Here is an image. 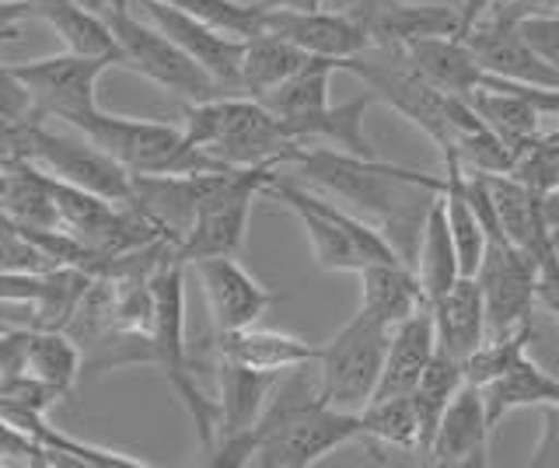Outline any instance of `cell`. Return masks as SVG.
Instances as JSON below:
<instances>
[{"mask_svg": "<svg viewBox=\"0 0 559 468\" xmlns=\"http://www.w3.org/2000/svg\"><path fill=\"white\" fill-rule=\"evenodd\" d=\"M67 127H74L95 147H102L130 176H197V171L231 168L192 147L182 127L157 123V119H133L95 109Z\"/></svg>", "mask_w": 559, "mask_h": 468, "instance_id": "cell-5", "label": "cell"}, {"mask_svg": "<svg viewBox=\"0 0 559 468\" xmlns=\"http://www.w3.org/2000/svg\"><path fill=\"white\" fill-rule=\"evenodd\" d=\"M489 437H493V427L486 420L483 388L465 381L437 423L424 461L437 468H486Z\"/></svg>", "mask_w": 559, "mask_h": 468, "instance_id": "cell-17", "label": "cell"}, {"mask_svg": "<svg viewBox=\"0 0 559 468\" xmlns=\"http://www.w3.org/2000/svg\"><path fill=\"white\" fill-rule=\"evenodd\" d=\"M416 280L424 287L427 308L444 298L448 287L459 280V255H454V241L448 231V217H444V203L441 193H433L427 203L424 224H419V238H416Z\"/></svg>", "mask_w": 559, "mask_h": 468, "instance_id": "cell-28", "label": "cell"}, {"mask_svg": "<svg viewBox=\"0 0 559 468\" xmlns=\"http://www.w3.org/2000/svg\"><path fill=\"white\" fill-rule=\"evenodd\" d=\"M182 133L192 147H200L221 165H280L290 158L294 141L284 123L249 95H214L203 101H186Z\"/></svg>", "mask_w": 559, "mask_h": 468, "instance_id": "cell-3", "label": "cell"}, {"mask_svg": "<svg viewBox=\"0 0 559 468\" xmlns=\"http://www.w3.org/2000/svg\"><path fill=\"white\" fill-rule=\"evenodd\" d=\"M374 106V95H360L354 101H343V106H329L284 123L287 136L294 144H311V141H329L346 154H357V158H378L374 144L367 141L364 133V116Z\"/></svg>", "mask_w": 559, "mask_h": 468, "instance_id": "cell-27", "label": "cell"}, {"mask_svg": "<svg viewBox=\"0 0 559 468\" xmlns=\"http://www.w3.org/2000/svg\"><path fill=\"white\" fill-rule=\"evenodd\" d=\"M532 468H559V406H542V437L528 458Z\"/></svg>", "mask_w": 559, "mask_h": 468, "instance_id": "cell-41", "label": "cell"}, {"mask_svg": "<svg viewBox=\"0 0 559 468\" xmlns=\"http://www.w3.org/2000/svg\"><path fill=\"white\" fill-rule=\"evenodd\" d=\"M518 36L532 53L559 74V14H524L518 19Z\"/></svg>", "mask_w": 559, "mask_h": 468, "instance_id": "cell-38", "label": "cell"}, {"mask_svg": "<svg viewBox=\"0 0 559 468\" xmlns=\"http://www.w3.org/2000/svg\"><path fill=\"white\" fill-rule=\"evenodd\" d=\"M0 4H28V8H32L35 0H0Z\"/></svg>", "mask_w": 559, "mask_h": 468, "instance_id": "cell-50", "label": "cell"}, {"mask_svg": "<svg viewBox=\"0 0 559 468\" xmlns=\"http://www.w3.org/2000/svg\"><path fill=\"white\" fill-rule=\"evenodd\" d=\"M433 350H437V336H433L430 308L416 311V315L392 325L389 350H384V363H381V377H378V388H374L371 398L409 395L413 385H416V377L424 374V368L430 363Z\"/></svg>", "mask_w": 559, "mask_h": 468, "instance_id": "cell-23", "label": "cell"}, {"mask_svg": "<svg viewBox=\"0 0 559 468\" xmlns=\"http://www.w3.org/2000/svg\"><path fill=\"white\" fill-rule=\"evenodd\" d=\"M462 39L468 43L472 53H476V60L486 74L503 77V81L559 88V74L549 63H542L528 46H524V39L518 36V19L514 14H507L500 4L489 8Z\"/></svg>", "mask_w": 559, "mask_h": 468, "instance_id": "cell-16", "label": "cell"}, {"mask_svg": "<svg viewBox=\"0 0 559 468\" xmlns=\"http://www.w3.org/2000/svg\"><path fill=\"white\" fill-rule=\"evenodd\" d=\"M84 368V350L63 328H28L25 336V374L43 381L63 398L74 392L78 374Z\"/></svg>", "mask_w": 559, "mask_h": 468, "instance_id": "cell-30", "label": "cell"}, {"mask_svg": "<svg viewBox=\"0 0 559 468\" xmlns=\"http://www.w3.org/2000/svg\"><path fill=\"white\" fill-rule=\"evenodd\" d=\"M262 32L270 36L287 39L308 57H325V60H346L357 57L364 49H371L364 25L343 11H325V8H311V11H290V8H262Z\"/></svg>", "mask_w": 559, "mask_h": 468, "instance_id": "cell-14", "label": "cell"}, {"mask_svg": "<svg viewBox=\"0 0 559 468\" xmlns=\"http://www.w3.org/2000/svg\"><path fill=\"white\" fill-rule=\"evenodd\" d=\"M109 60L84 57V53H60L28 63H14V74L32 95L35 119H74L98 109V81L109 71Z\"/></svg>", "mask_w": 559, "mask_h": 468, "instance_id": "cell-11", "label": "cell"}, {"mask_svg": "<svg viewBox=\"0 0 559 468\" xmlns=\"http://www.w3.org/2000/svg\"><path fill=\"white\" fill-rule=\"evenodd\" d=\"M32 14L57 32L70 53L102 57L112 67L119 63V49H116L109 25H105L102 14L92 4H84V0H35Z\"/></svg>", "mask_w": 559, "mask_h": 468, "instance_id": "cell-26", "label": "cell"}, {"mask_svg": "<svg viewBox=\"0 0 559 468\" xmlns=\"http://www.w3.org/2000/svg\"><path fill=\"white\" fill-rule=\"evenodd\" d=\"M462 385H465L462 360H454V357H448L441 350H433L430 363L424 368V374L416 377V385L409 392L416 420H419V455H427V447L433 441V430H437V423H441L448 403H451L454 392H459Z\"/></svg>", "mask_w": 559, "mask_h": 468, "instance_id": "cell-32", "label": "cell"}, {"mask_svg": "<svg viewBox=\"0 0 559 468\" xmlns=\"http://www.w3.org/2000/svg\"><path fill=\"white\" fill-rule=\"evenodd\" d=\"M57 263L22 231V224L0 214V273H43Z\"/></svg>", "mask_w": 559, "mask_h": 468, "instance_id": "cell-37", "label": "cell"}, {"mask_svg": "<svg viewBox=\"0 0 559 468\" xmlns=\"http://www.w3.org/2000/svg\"><path fill=\"white\" fill-rule=\"evenodd\" d=\"M259 8H290V11H311V8H325V0H255Z\"/></svg>", "mask_w": 559, "mask_h": 468, "instance_id": "cell-47", "label": "cell"}, {"mask_svg": "<svg viewBox=\"0 0 559 468\" xmlns=\"http://www.w3.org/2000/svg\"><path fill=\"white\" fill-rule=\"evenodd\" d=\"M25 336L28 328H4L0 333V385L25 374Z\"/></svg>", "mask_w": 559, "mask_h": 468, "instance_id": "cell-43", "label": "cell"}, {"mask_svg": "<svg viewBox=\"0 0 559 468\" xmlns=\"http://www.w3.org/2000/svg\"><path fill=\"white\" fill-rule=\"evenodd\" d=\"M556 196H559V185H556Z\"/></svg>", "mask_w": 559, "mask_h": 468, "instance_id": "cell-51", "label": "cell"}, {"mask_svg": "<svg viewBox=\"0 0 559 468\" xmlns=\"http://www.w3.org/2000/svg\"><path fill=\"white\" fill-rule=\"evenodd\" d=\"M17 154L49 171L52 179L109 203H130L133 196V176L119 161H112L87 136H67L43 127V119H28L17 127Z\"/></svg>", "mask_w": 559, "mask_h": 468, "instance_id": "cell-10", "label": "cell"}, {"mask_svg": "<svg viewBox=\"0 0 559 468\" xmlns=\"http://www.w3.org/2000/svg\"><path fill=\"white\" fill-rule=\"evenodd\" d=\"M4 465H52V458L46 447L14 430L8 420H0V468Z\"/></svg>", "mask_w": 559, "mask_h": 468, "instance_id": "cell-40", "label": "cell"}, {"mask_svg": "<svg viewBox=\"0 0 559 468\" xmlns=\"http://www.w3.org/2000/svg\"><path fill=\"white\" fill-rule=\"evenodd\" d=\"M84 4H92L105 19L119 49V63L130 67L133 74L147 77L157 88H165L186 101L227 95L197 60L186 57L182 49L165 36V32H157L154 25H144L136 14H130V0H84Z\"/></svg>", "mask_w": 559, "mask_h": 468, "instance_id": "cell-7", "label": "cell"}, {"mask_svg": "<svg viewBox=\"0 0 559 468\" xmlns=\"http://www.w3.org/2000/svg\"><path fill=\"white\" fill-rule=\"evenodd\" d=\"M214 350L217 357L227 360H238L245 368H255V371H270V374H284L290 368H301V363H311L319 346H311L301 336H290V333H280V328H262L255 325H245L238 333H224L214 339Z\"/></svg>", "mask_w": 559, "mask_h": 468, "instance_id": "cell-24", "label": "cell"}, {"mask_svg": "<svg viewBox=\"0 0 559 468\" xmlns=\"http://www.w3.org/2000/svg\"><path fill=\"white\" fill-rule=\"evenodd\" d=\"M528 339H532V325L524 322L518 328H511V333L503 336H486L476 350H472L465 360H462V374L468 385H489V381L503 377L511 368H518V363L528 357Z\"/></svg>", "mask_w": 559, "mask_h": 468, "instance_id": "cell-34", "label": "cell"}, {"mask_svg": "<svg viewBox=\"0 0 559 468\" xmlns=\"http://www.w3.org/2000/svg\"><path fill=\"white\" fill-rule=\"evenodd\" d=\"M360 437L419 455V420L409 395H381L357 409Z\"/></svg>", "mask_w": 559, "mask_h": 468, "instance_id": "cell-33", "label": "cell"}, {"mask_svg": "<svg viewBox=\"0 0 559 468\" xmlns=\"http://www.w3.org/2000/svg\"><path fill=\"white\" fill-rule=\"evenodd\" d=\"M151 19V25L182 49L186 57L197 60L203 71L214 77L227 95H238V63H241V43L245 39H231L217 32L214 25H206L192 14L168 8L162 0H133Z\"/></svg>", "mask_w": 559, "mask_h": 468, "instance_id": "cell-15", "label": "cell"}, {"mask_svg": "<svg viewBox=\"0 0 559 468\" xmlns=\"http://www.w3.org/2000/svg\"><path fill=\"white\" fill-rule=\"evenodd\" d=\"M406 4H444V8H459L462 0H406Z\"/></svg>", "mask_w": 559, "mask_h": 468, "instance_id": "cell-49", "label": "cell"}, {"mask_svg": "<svg viewBox=\"0 0 559 468\" xmlns=\"http://www.w3.org/2000/svg\"><path fill=\"white\" fill-rule=\"evenodd\" d=\"M497 4L514 14V19H524V14H559V0H497Z\"/></svg>", "mask_w": 559, "mask_h": 468, "instance_id": "cell-44", "label": "cell"}, {"mask_svg": "<svg viewBox=\"0 0 559 468\" xmlns=\"http://www.w3.org/2000/svg\"><path fill=\"white\" fill-rule=\"evenodd\" d=\"M280 165H249V168H227L217 179V185L210 189L206 200L197 206V217L179 238L182 263L206 255H241L245 249V231H249L252 203L259 196H266V185Z\"/></svg>", "mask_w": 559, "mask_h": 468, "instance_id": "cell-8", "label": "cell"}, {"mask_svg": "<svg viewBox=\"0 0 559 468\" xmlns=\"http://www.w3.org/2000/svg\"><path fill=\"white\" fill-rule=\"evenodd\" d=\"M332 74H336V60L308 57L301 71H294L287 81H280L276 88L266 92L259 101L280 119V123H294V119L311 116L329 106Z\"/></svg>", "mask_w": 559, "mask_h": 468, "instance_id": "cell-31", "label": "cell"}, {"mask_svg": "<svg viewBox=\"0 0 559 468\" xmlns=\"http://www.w3.org/2000/svg\"><path fill=\"white\" fill-rule=\"evenodd\" d=\"M392 328L371 319L367 311H357L336 336L325 346H319L311 368L319 377V392L325 398V406L357 412L360 406L371 403V395L378 388L384 350H389Z\"/></svg>", "mask_w": 559, "mask_h": 468, "instance_id": "cell-9", "label": "cell"}, {"mask_svg": "<svg viewBox=\"0 0 559 468\" xmlns=\"http://www.w3.org/2000/svg\"><path fill=\"white\" fill-rule=\"evenodd\" d=\"M493 4H497V0H462V4H459V36H465V32L476 25Z\"/></svg>", "mask_w": 559, "mask_h": 468, "instance_id": "cell-46", "label": "cell"}, {"mask_svg": "<svg viewBox=\"0 0 559 468\" xmlns=\"http://www.w3.org/2000/svg\"><path fill=\"white\" fill-rule=\"evenodd\" d=\"M17 127L22 123H4V119H0V147H8L14 154H17Z\"/></svg>", "mask_w": 559, "mask_h": 468, "instance_id": "cell-48", "label": "cell"}, {"mask_svg": "<svg viewBox=\"0 0 559 468\" xmlns=\"http://www.w3.org/2000/svg\"><path fill=\"white\" fill-rule=\"evenodd\" d=\"M465 101L479 116V123L511 151V158L538 133V109L528 98H521L503 77L483 74V84L476 92H468Z\"/></svg>", "mask_w": 559, "mask_h": 468, "instance_id": "cell-22", "label": "cell"}, {"mask_svg": "<svg viewBox=\"0 0 559 468\" xmlns=\"http://www.w3.org/2000/svg\"><path fill=\"white\" fill-rule=\"evenodd\" d=\"M25 19H32L28 4H0V39H14Z\"/></svg>", "mask_w": 559, "mask_h": 468, "instance_id": "cell-45", "label": "cell"}, {"mask_svg": "<svg viewBox=\"0 0 559 468\" xmlns=\"http://www.w3.org/2000/svg\"><path fill=\"white\" fill-rule=\"evenodd\" d=\"M273 381L276 374L270 371H255V368H245L238 360H227L217 357V433H214V444L227 441V437H245L252 433L262 406L273 392Z\"/></svg>", "mask_w": 559, "mask_h": 468, "instance_id": "cell-19", "label": "cell"}, {"mask_svg": "<svg viewBox=\"0 0 559 468\" xmlns=\"http://www.w3.org/2000/svg\"><path fill=\"white\" fill-rule=\"evenodd\" d=\"M162 4L179 8L231 39H249L262 32V8L255 0H249V4L245 0H162Z\"/></svg>", "mask_w": 559, "mask_h": 468, "instance_id": "cell-35", "label": "cell"}, {"mask_svg": "<svg viewBox=\"0 0 559 468\" xmlns=\"http://www.w3.org/2000/svg\"><path fill=\"white\" fill-rule=\"evenodd\" d=\"M360 276V311L384 325H399L402 319L416 315L427 308L424 287L416 280V269L409 263H371L357 269Z\"/></svg>", "mask_w": 559, "mask_h": 468, "instance_id": "cell-25", "label": "cell"}, {"mask_svg": "<svg viewBox=\"0 0 559 468\" xmlns=\"http://www.w3.org/2000/svg\"><path fill=\"white\" fill-rule=\"evenodd\" d=\"M535 304H542L559 322V252L535 266Z\"/></svg>", "mask_w": 559, "mask_h": 468, "instance_id": "cell-42", "label": "cell"}, {"mask_svg": "<svg viewBox=\"0 0 559 468\" xmlns=\"http://www.w3.org/2000/svg\"><path fill=\"white\" fill-rule=\"evenodd\" d=\"M399 49H402V57L409 60L413 71L444 95L465 98L468 92H476L483 84L486 71L462 36H427Z\"/></svg>", "mask_w": 559, "mask_h": 468, "instance_id": "cell-20", "label": "cell"}, {"mask_svg": "<svg viewBox=\"0 0 559 468\" xmlns=\"http://www.w3.org/2000/svg\"><path fill=\"white\" fill-rule=\"evenodd\" d=\"M489 200H493V214H497V228L500 238L511 241L518 252H524L538 266L542 259H549L559 252L552 224L546 217V196L532 193L528 185H521L511 179L507 171H483Z\"/></svg>", "mask_w": 559, "mask_h": 468, "instance_id": "cell-18", "label": "cell"}, {"mask_svg": "<svg viewBox=\"0 0 559 468\" xmlns=\"http://www.w3.org/2000/svg\"><path fill=\"white\" fill-rule=\"evenodd\" d=\"M259 468H311L336 447L360 441V416L325 406L311 363L276 374L252 430Z\"/></svg>", "mask_w": 559, "mask_h": 468, "instance_id": "cell-2", "label": "cell"}, {"mask_svg": "<svg viewBox=\"0 0 559 468\" xmlns=\"http://www.w3.org/2000/svg\"><path fill=\"white\" fill-rule=\"evenodd\" d=\"M186 263L182 259H168L165 266L151 273V293H154V319H151V368H157L168 385L179 392L186 412L192 416L200 433V444L210 451L217 433V406L206 398L189 371L186 357Z\"/></svg>", "mask_w": 559, "mask_h": 468, "instance_id": "cell-6", "label": "cell"}, {"mask_svg": "<svg viewBox=\"0 0 559 468\" xmlns=\"http://www.w3.org/2000/svg\"><path fill=\"white\" fill-rule=\"evenodd\" d=\"M266 196L280 200L297 214V220H301V228L311 241L314 266L325 273H357L371 263H399L402 259L381 228L367 224L354 211H343V206L287 182L280 171L266 185ZM402 263H406V259H402Z\"/></svg>", "mask_w": 559, "mask_h": 468, "instance_id": "cell-4", "label": "cell"}, {"mask_svg": "<svg viewBox=\"0 0 559 468\" xmlns=\"http://www.w3.org/2000/svg\"><path fill=\"white\" fill-rule=\"evenodd\" d=\"M507 176L518 179L521 185H528L532 193L549 196L559 185V130L552 133H535L514 158Z\"/></svg>", "mask_w": 559, "mask_h": 468, "instance_id": "cell-36", "label": "cell"}, {"mask_svg": "<svg viewBox=\"0 0 559 468\" xmlns=\"http://www.w3.org/2000/svg\"><path fill=\"white\" fill-rule=\"evenodd\" d=\"M308 63V53H301L287 39L259 32L241 43V63H238V95L262 98L273 92L280 81H287L294 71Z\"/></svg>", "mask_w": 559, "mask_h": 468, "instance_id": "cell-29", "label": "cell"}, {"mask_svg": "<svg viewBox=\"0 0 559 468\" xmlns=\"http://www.w3.org/2000/svg\"><path fill=\"white\" fill-rule=\"evenodd\" d=\"M189 266L203 287L214 336L255 325L276 301V293L270 287H262L255 276L238 263V255H206V259H192Z\"/></svg>", "mask_w": 559, "mask_h": 468, "instance_id": "cell-13", "label": "cell"}, {"mask_svg": "<svg viewBox=\"0 0 559 468\" xmlns=\"http://www.w3.org/2000/svg\"><path fill=\"white\" fill-rule=\"evenodd\" d=\"M486 311V336H503L524 325L535 304V263L500 235L486 238L476 269Z\"/></svg>", "mask_w": 559, "mask_h": 468, "instance_id": "cell-12", "label": "cell"}, {"mask_svg": "<svg viewBox=\"0 0 559 468\" xmlns=\"http://www.w3.org/2000/svg\"><path fill=\"white\" fill-rule=\"evenodd\" d=\"M0 119L4 123H28V119H35L32 95L8 63H0Z\"/></svg>", "mask_w": 559, "mask_h": 468, "instance_id": "cell-39", "label": "cell"}, {"mask_svg": "<svg viewBox=\"0 0 559 468\" xmlns=\"http://www.w3.org/2000/svg\"><path fill=\"white\" fill-rule=\"evenodd\" d=\"M433 315V336L437 350L465 360L476 346L486 339V311H483V293L476 276H459L444 298H437L430 304Z\"/></svg>", "mask_w": 559, "mask_h": 468, "instance_id": "cell-21", "label": "cell"}, {"mask_svg": "<svg viewBox=\"0 0 559 468\" xmlns=\"http://www.w3.org/2000/svg\"><path fill=\"white\" fill-rule=\"evenodd\" d=\"M287 165H294L301 176H308L325 193H336L349 206L364 214H374L384 224V235H416L424 224L427 203L433 193H441L444 179L427 176V171H413L402 165H389L381 158H357V154L332 151V147H308L294 144Z\"/></svg>", "mask_w": 559, "mask_h": 468, "instance_id": "cell-1", "label": "cell"}]
</instances>
